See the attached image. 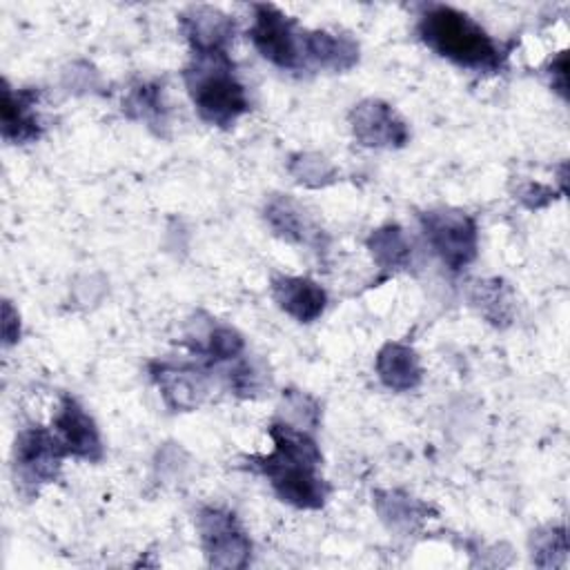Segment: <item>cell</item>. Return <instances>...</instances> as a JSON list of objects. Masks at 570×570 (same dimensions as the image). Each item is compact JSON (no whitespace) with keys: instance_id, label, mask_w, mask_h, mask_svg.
<instances>
[{"instance_id":"obj_1","label":"cell","mask_w":570,"mask_h":570,"mask_svg":"<svg viewBox=\"0 0 570 570\" xmlns=\"http://www.w3.org/2000/svg\"><path fill=\"white\" fill-rule=\"evenodd\" d=\"M269 434L274 439V450L267 456L252 459L254 465L269 479L283 501L296 508H321L327 488L318 474L321 452L314 439L285 421L274 423Z\"/></svg>"},{"instance_id":"obj_2","label":"cell","mask_w":570,"mask_h":570,"mask_svg":"<svg viewBox=\"0 0 570 570\" xmlns=\"http://www.w3.org/2000/svg\"><path fill=\"white\" fill-rule=\"evenodd\" d=\"M419 36L439 56L474 71H497L508 56V49H503L481 24L448 4L423 7L419 16Z\"/></svg>"},{"instance_id":"obj_3","label":"cell","mask_w":570,"mask_h":570,"mask_svg":"<svg viewBox=\"0 0 570 570\" xmlns=\"http://www.w3.org/2000/svg\"><path fill=\"white\" fill-rule=\"evenodd\" d=\"M185 82L203 120L229 127L249 109L245 87L234 76V62L225 51H194L185 69Z\"/></svg>"},{"instance_id":"obj_4","label":"cell","mask_w":570,"mask_h":570,"mask_svg":"<svg viewBox=\"0 0 570 570\" xmlns=\"http://www.w3.org/2000/svg\"><path fill=\"white\" fill-rule=\"evenodd\" d=\"M428 243L439 258L459 272L476 256V223L456 209H430L421 216Z\"/></svg>"},{"instance_id":"obj_5","label":"cell","mask_w":570,"mask_h":570,"mask_svg":"<svg viewBox=\"0 0 570 570\" xmlns=\"http://www.w3.org/2000/svg\"><path fill=\"white\" fill-rule=\"evenodd\" d=\"M249 38L254 47L261 51V56L274 62L276 67H301L303 33H298L294 20L281 13L274 4H254Z\"/></svg>"},{"instance_id":"obj_6","label":"cell","mask_w":570,"mask_h":570,"mask_svg":"<svg viewBox=\"0 0 570 570\" xmlns=\"http://www.w3.org/2000/svg\"><path fill=\"white\" fill-rule=\"evenodd\" d=\"M62 456L65 450L56 432H49L45 428L24 430L16 439V479H20V483L29 488L47 483L56 476Z\"/></svg>"},{"instance_id":"obj_7","label":"cell","mask_w":570,"mask_h":570,"mask_svg":"<svg viewBox=\"0 0 570 570\" xmlns=\"http://www.w3.org/2000/svg\"><path fill=\"white\" fill-rule=\"evenodd\" d=\"M198 525H200L203 546L212 566L234 568L245 563L249 552V541L245 532L238 528L232 512L207 508L200 512Z\"/></svg>"},{"instance_id":"obj_8","label":"cell","mask_w":570,"mask_h":570,"mask_svg":"<svg viewBox=\"0 0 570 570\" xmlns=\"http://www.w3.org/2000/svg\"><path fill=\"white\" fill-rule=\"evenodd\" d=\"M53 432L65 454H73L87 461H98L102 456V445H100V434L96 430V423L71 396L62 399L53 421Z\"/></svg>"},{"instance_id":"obj_9","label":"cell","mask_w":570,"mask_h":570,"mask_svg":"<svg viewBox=\"0 0 570 570\" xmlns=\"http://www.w3.org/2000/svg\"><path fill=\"white\" fill-rule=\"evenodd\" d=\"M354 136L367 147H401L407 142V127L394 109L381 100H365L352 111Z\"/></svg>"},{"instance_id":"obj_10","label":"cell","mask_w":570,"mask_h":570,"mask_svg":"<svg viewBox=\"0 0 570 570\" xmlns=\"http://www.w3.org/2000/svg\"><path fill=\"white\" fill-rule=\"evenodd\" d=\"M272 294L278 307L301 323L318 318L327 303L323 287L303 276H276L272 281Z\"/></svg>"},{"instance_id":"obj_11","label":"cell","mask_w":570,"mask_h":570,"mask_svg":"<svg viewBox=\"0 0 570 570\" xmlns=\"http://www.w3.org/2000/svg\"><path fill=\"white\" fill-rule=\"evenodd\" d=\"M194 51H225L234 24L227 16L212 7H191L180 16Z\"/></svg>"},{"instance_id":"obj_12","label":"cell","mask_w":570,"mask_h":570,"mask_svg":"<svg viewBox=\"0 0 570 570\" xmlns=\"http://www.w3.org/2000/svg\"><path fill=\"white\" fill-rule=\"evenodd\" d=\"M379 379L396 392L414 390L421 383L419 356L412 347L401 343H387L376 356Z\"/></svg>"},{"instance_id":"obj_13","label":"cell","mask_w":570,"mask_h":570,"mask_svg":"<svg viewBox=\"0 0 570 570\" xmlns=\"http://www.w3.org/2000/svg\"><path fill=\"white\" fill-rule=\"evenodd\" d=\"M303 53H307L316 65L343 71L356 65L358 47L347 36H336L327 31H312L303 36Z\"/></svg>"},{"instance_id":"obj_14","label":"cell","mask_w":570,"mask_h":570,"mask_svg":"<svg viewBox=\"0 0 570 570\" xmlns=\"http://www.w3.org/2000/svg\"><path fill=\"white\" fill-rule=\"evenodd\" d=\"M36 94L33 91H11L4 87L2 98V136L13 142H27L38 138L40 127L36 116L31 114Z\"/></svg>"},{"instance_id":"obj_15","label":"cell","mask_w":570,"mask_h":570,"mask_svg":"<svg viewBox=\"0 0 570 570\" xmlns=\"http://www.w3.org/2000/svg\"><path fill=\"white\" fill-rule=\"evenodd\" d=\"M156 383L163 390V396L167 403L176 410H189L198 405V399L203 394V383L191 370L171 367V365H154L151 370Z\"/></svg>"},{"instance_id":"obj_16","label":"cell","mask_w":570,"mask_h":570,"mask_svg":"<svg viewBox=\"0 0 570 570\" xmlns=\"http://www.w3.org/2000/svg\"><path fill=\"white\" fill-rule=\"evenodd\" d=\"M267 223L285 238L298 243H312L318 236V229L309 223L305 212L287 196H276L265 207Z\"/></svg>"},{"instance_id":"obj_17","label":"cell","mask_w":570,"mask_h":570,"mask_svg":"<svg viewBox=\"0 0 570 570\" xmlns=\"http://www.w3.org/2000/svg\"><path fill=\"white\" fill-rule=\"evenodd\" d=\"M367 247L381 267H390V269L403 267L410 258V245H407L401 227H396V225L376 229L370 236Z\"/></svg>"},{"instance_id":"obj_18","label":"cell","mask_w":570,"mask_h":570,"mask_svg":"<svg viewBox=\"0 0 570 570\" xmlns=\"http://www.w3.org/2000/svg\"><path fill=\"white\" fill-rule=\"evenodd\" d=\"M505 294H508V289L501 281L476 283L474 303H479V307L492 323H497V325L508 323L510 321V298Z\"/></svg>"},{"instance_id":"obj_19","label":"cell","mask_w":570,"mask_h":570,"mask_svg":"<svg viewBox=\"0 0 570 570\" xmlns=\"http://www.w3.org/2000/svg\"><path fill=\"white\" fill-rule=\"evenodd\" d=\"M125 109L147 122H156L163 114V100H160V89L154 85H140L136 87L129 98L125 100Z\"/></svg>"},{"instance_id":"obj_20","label":"cell","mask_w":570,"mask_h":570,"mask_svg":"<svg viewBox=\"0 0 570 570\" xmlns=\"http://www.w3.org/2000/svg\"><path fill=\"white\" fill-rule=\"evenodd\" d=\"M243 352V338L229 330V327H216L212 334H209V341H207V354L214 358V361H223V358H234Z\"/></svg>"}]
</instances>
